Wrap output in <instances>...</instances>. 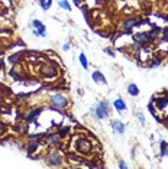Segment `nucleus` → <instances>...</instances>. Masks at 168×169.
I'll use <instances>...</instances> for the list:
<instances>
[{"mask_svg": "<svg viewBox=\"0 0 168 169\" xmlns=\"http://www.w3.org/2000/svg\"><path fill=\"white\" fill-rule=\"evenodd\" d=\"M68 157H70V160H74V162H81V157H78V156H75V155H68Z\"/></svg>", "mask_w": 168, "mask_h": 169, "instance_id": "c85d7f7f", "label": "nucleus"}, {"mask_svg": "<svg viewBox=\"0 0 168 169\" xmlns=\"http://www.w3.org/2000/svg\"><path fill=\"white\" fill-rule=\"evenodd\" d=\"M38 146H39V139H31V143L28 146V155L31 156L33 152L38 150Z\"/></svg>", "mask_w": 168, "mask_h": 169, "instance_id": "f8f14e48", "label": "nucleus"}, {"mask_svg": "<svg viewBox=\"0 0 168 169\" xmlns=\"http://www.w3.org/2000/svg\"><path fill=\"white\" fill-rule=\"evenodd\" d=\"M6 132V124L3 121H0V134H3Z\"/></svg>", "mask_w": 168, "mask_h": 169, "instance_id": "c756f323", "label": "nucleus"}, {"mask_svg": "<svg viewBox=\"0 0 168 169\" xmlns=\"http://www.w3.org/2000/svg\"><path fill=\"white\" fill-rule=\"evenodd\" d=\"M107 116H109V104L107 101H100V104L96 107V117L104 120Z\"/></svg>", "mask_w": 168, "mask_h": 169, "instance_id": "0eeeda50", "label": "nucleus"}, {"mask_svg": "<svg viewBox=\"0 0 168 169\" xmlns=\"http://www.w3.org/2000/svg\"><path fill=\"white\" fill-rule=\"evenodd\" d=\"M132 38H133L135 42H139L142 46H145L146 43H149V42L154 41V36H152L149 32H138V33H135Z\"/></svg>", "mask_w": 168, "mask_h": 169, "instance_id": "20e7f679", "label": "nucleus"}, {"mask_svg": "<svg viewBox=\"0 0 168 169\" xmlns=\"http://www.w3.org/2000/svg\"><path fill=\"white\" fill-rule=\"evenodd\" d=\"M46 2H49V3H51V5H52V0H46Z\"/></svg>", "mask_w": 168, "mask_h": 169, "instance_id": "c9c22d12", "label": "nucleus"}, {"mask_svg": "<svg viewBox=\"0 0 168 169\" xmlns=\"http://www.w3.org/2000/svg\"><path fill=\"white\" fill-rule=\"evenodd\" d=\"M75 150L81 155H89L93 150V143L89 139H78L75 142Z\"/></svg>", "mask_w": 168, "mask_h": 169, "instance_id": "7ed1b4c3", "label": "nucleus"}, {"mask_svg": "<svg viewBox=\"0 0 168 169\" xmlns=\"http://www.w3.org/2000/svg\"><path fill=\"white\" fill-rule=\"evenodd\" d=\"M128 93H129V96H132V97H136V96H139V88H138V86L136 84H129L128 86Z\"/></svg>", "mask_w": 168, "mask_h": 169, "instance_id": "2eb2a0df", "label": "nucleus"}, {"mask_svg": "<svg viewBox=\"0 0 168 169\" xmlns=\"http://www.w3.org/2000/svg\"><path fill=\"white\" fill-rule=\"evenodd\" d=\"M142 23H143L142 20H138V19H133V18L125 19V20H123V25H122V26H123V33L129 35L135 26H139V25H142Z\"/></svg>", "mask_w": 168, "mask_h": 169, "instance_id": "39448f33", "label": "nucleus"}, {"mask_svg": "<svg viewBox=\"0 0 168 169\" xmlns=\"http://www.w3.org/2000/svg\"><path fill=\"white\" fill-rule=\"evenodd\" d=\"M78 59H80V64H81V67H83L84 69L89 68V61H87V56H86V55H84V54H80V55H78Z\"/></svg>", "mask_w": 168, "mask_h": 169, "instance_id": "f3484780", "label": "nucleus"}, {"mask_svg": "<svg viewBox=\"0 0 168 169\" xmlns=\"http://www.w3.org/2000/svg\"><path fill=\"white\" fill-rule=\"evenodd\" d=\"M39 75L45 79H51L58 75V69H57V67H54L51 64H42L39 67Z\"/></svg>", "mask_w": 168, "mask_h": 169, "instance_id": "f257e3e1", "label": "nucleus"}, {"mask_svg": "<svg viewBox=\"0 0 168 169\" xmlns=\"http://www.w3.org/2000/svg\"><path fill=\"white\" fill-rule=\"evenodd\" d=\"M39 2V5H41V7L44 9V10H48L49 7H51V3L49 2H45V0H38Z\"/></svg>", "mask_w": 168, "mask_h": 169, "instance_id": "5701e85b", "label": "nucleus"}, {"mask_svg": "<svg viewBox=\"0 0 168 169\" xmlns=\"http://www.w3.org/2000/svg\"><path fill=\"white\" fill-rule=\"evenodd\" d=\"M151 100H152V103H155V104H156V107H158L159 110H164V109L168 106V97H159V98L152 97Z\"/></svg>", "mask_w": 168, "mask_h": 169, "instance_id": "1a4fd4ad", "label": "nucleus"}, {"mask_svg": "<svg viewBox=\"0 0 168 169\" xmlns=\"http://www.w3.org/2000/svg\"><path fill=\"white\" fill-rule=\"evenodd\" d=\"M3 65H5V59H3V58H0V69L3 68Z\"/></svg>", "mask_w": 168, "mask_h": 169, "instance_id": "72a5a7b5", "label": "nucleus"}, {"mask_svg": "<svg viewBox=\"0 0 168 169\" xmlns=\"http://www.w3.org/2000/svg\"><path fill=\"white\" fill-rule=\"evenodd\" d=\"M161 59H152L151 62H149V68H158L159 65H161Z\"/></svg>", "mask_w": 168, "mask_h": 169, "instance_id": "4be33fe9", "label": "nucleus"}, {"mask_svg": "<svg viewBox=\"0 0 168 169\" xmlns=\"http://www.w3.org/2000/svg\"><path fill=\"white\" fill-rule=\"evenodd\" d=\"M130 48H132L135 52H139V51H142V48H143V46H142L139 42H133V43L130 45Z\"/></svg>", "mask_w": 168, "mask_h": 169, "instance_id": "412c9836", "label": "nucleus"}, {"mask_svg": "<svg viewBox=\"0 0 168 169\" xmlns=\"http://www.w3.org/2000/svg\"><path fill=\"white\" fill-rule=\"evenodd\" d=\"M9 75H10V77H12L13 79H20V75H19V74H18L16 71H15V68H12V69H10Z\"/></svg>", "mask_w": 168, "mask_h": 169, "instance_id": "b1692460", "label": "nucleus"}, {"mask_svg": "<svg viewBox=\"0 0 168 169\" xmlns=\"http://www.w3.org/2000/svg\"><path fill=\"white\" fill-rule=\"evenodd\" d=\"M93 79L96 82H100V84H107V79L104 78V75L100 72V71H94L93 72Z\"/></svg>", "mask_w": 168, "mask_h": 169, "instance_id": "4468645a", "label": "nucleus"}, {"mask_svg": "<svg viewBox=\"0 0 168 169\" xmlns=\"http://www.w3.org/2000/svg\"><path fill=\"white\" fill-rule=\"evenodd\" d=\"M113 107H115L117 111H125V110H126V104H125L123 98H120V97L113 101Z\"/></svg>", "mask_w": 168, "mask_h": 169, "instance_id": "ddd939ff", "label": "nucleus"}, {"mask_svg": "<svg viewBox=\"0 0 168 169\" xmlns=\"http://www.w3.org/2000/svg\"><path fill=\"white\" fill-rule=\"evenodd\" d=\"M136 116H138V120L141 121V124H145V116H143L142 113H138Z\"/></svg>", "mask_w": 168, "mask_h": 169, "instance_id": "cd10ccee", "label": "nucleus"}, {"mask_svg": "<svg viewBox=\"0 0 168 169\" xmlns=\"http://www.w3.org/2000/svg\"><path fill=\"white\" fill-rule=\"evenodd\" d=\"M46 162H48V165H51V166H61V165H62V156H61L59 152L52 150V152L48 153Z\"/></svg>", "mask_w": 168, "mask_h": 169, "instance_id": "423d86ee", "label": "nucleus"}, {"mask_svg": "<svg viewBox=\"0 0 168 169\" xmlns=\"http://www.w3.org/2000/svg\"><path fill=\"white\" fill-rule=\"evenodd\" d=\"M104 52H106L107 55H110V56H115V52H113L110 48H104Z\"/></svg>", "mask_w": 168, "mask_h": 169, "instance_id": "7c9ffc66", "label": "nucleus"}, {"mask_svg": "<svg viewBox=\"0 0 168 169\" xmlns=\"http://www.w3.org/2000/svg\"><path fill=\"white\" fill-rule=\"evenodd\" d=\"M112 129H113V132L115 133H119V134H123L125 133V124L122 123V121H119V120H113L112 121Z\"/></svg>", "mask_w": 168, "mask_h": 169, "instance_id": "9d476101", "label": "nucleus"}, {"mask_svg": "<svg viewBox=\"0 0 168 169\" xmlns=\"http://www.w3.org/2000/svg\"><path fill=\"white\" fill-rule=\"evenodd\" d=\"M22 55H23V52H16V54H13V55H10V56H9V62H10L12 65H15V64H18Z\"/></svg>", "mask_w": 168, "mask_h": 169, "instance_id": "dca6fc26", "label": "nucleus"}, {"mask_svg": "<svg viewBox=\"0 0 168 169\" xmlns=\"http://www.w3.org/2000/svg\"><path fill=\"white\" fill-rule=\"evenodd\" d=\"M72 2H74L75 5H80V2H81V0H72Z\"/></svg>", "mask_w": 168, "mask_h": 169, "instance_id": "f704fd0d", "label": "nucleus"}, {"mask_svg": "<svg viewBox=\"0 0 168 169\" xmlns=\"http://www.w3.org/2000/svg\"><path fill=\"white\" fill-rule=\"evenodd\" d=\"M58 6L61 7V9H65V10H71V5L67 2V0H59V2H58Z\"/></svg>", "mask_w": 168, "mask_h": 169, "instance_id": "6ab92c4d", "label": "nucleus"}, {"mask_svg": "<svg viewBox=\"0 0 168 169\" xmlns=\"http://www.w3.org/2000/svg\"><path fill=\"white\" fill-rule=\"evenodd\" d=\"M81 12H83V15H84V16H86L87 22H90V16H89V12H87V9H86V7H84V6L81 7Z\"/></svg>", "mask_w": 168, "mask_h": 169, "instance_id": "bb28decb", "label": "nucleus"}, {"mask_svg": "<svg viewBox=\"0 0 168 169\" xmlns=\"http://www.w3.org/2000/svg\"><path fill=\"white\" fill-rule=\"evenodd\" d=\"M32 25H33V28H35V29H38V28H41V26H44V23H42L41 20H38V19H35V20L32 22Z\"/></svg>", "mask_w": 168, "mask_h": 169, "instance_id": "a878e982", "label": "nucleus"}, {"mask_svg": "<svg viewBox=\"0 0 168 169\" xmlns=\"http://www.w3.org/2000/svg\"><path fill=\"white\" fill-rule=\"evenodd\" d=\"M45 139H46V143H48V145H58V143H59V140H61L59 134H54V133L46 134V136H45Z\"/></svg>", "mask_w": 168, "mask_h": 169, "instance_id": "9b49d317", "label": "nucleus"}, {"mask_svg": "<svg viewBox=\"0 0 168 169\" xmlns=\"http://www.w3.org/2000/svg\"><path fill=\"white\" fill-rule=\"evenodd\" d=\"M62 49H64L65 52H67V51H70V45H68V43H65V45L62 46Z\"/></svg>", "mask_w": 168, "mask_h": 169, "instance_id": "473e14b6", "label": "nucleus"}, {"mask_svg": "<svg viewBox=\"0 0 168 169\" xmlns=\"http://www.w3.org/2000/svg\"><path fill=\"white\" fill-rule=\"evenodd\" d=\"M119 168H122V169L128 168V165L125 163V160H123V159H120V160H119Z\"/></svg>", "mask_w": 168, "mask_h": 169, "instance_id": "2f4dec72", "label": "nucleus"}, {"mask_svg": "<svg viewBox=\"0 0 168 169\" xmlns=\"http://www.w3.org/2000/svg\"><path fill=\"white\" fill-rule=\"evenodd\" d=\"M162 42H168V28L162 29Z\"/></svg>", "mask_w": 168, "mask_h": 169, "instance_id": "393cba45", "label": "nucleus"}, {"mask_svg": "<svg viewBox=\"0 0 168 169\" xmlns=\"http://www.w3.org/2000/svg\"><path fill=\"white\" fill-rule=\"evenodd\" d=\"M42 111H44V109H42V107H39V109H33V110H31V111L25 116V120H26L28 123H31V121H33V120H35V119H36Z\"/></svg>", "mask_w": 168, "mask_h": 169, "instance_id": "6e6552de", "label": "nucleus"}, {"mask_svg": "<svg viewBox=\"0 0 168 169\" xmlns=\"http://www.w3.org/2000/svg\"><path fill=\"white\" fill-rule=\"evenodd\" d=\"M49 104L54 109H57V110L61 111V110H64V109L68 107V100L62 94H54V96L49 97Z\"/></svg>", "mask_w": 168, "mask_h": 169, "instance_id": "f03ea898", "label": "nucleus"}, {"mask_svg": "<svg viewBox=\"0 0 168 169\" xmlns=\"http://www.w3.org/2000/svg\"><path fill=\"white\" fill-rule=\"evenodd\" d=\"M70 132V127L68 126H65V127H59V130H58V134H59V137H64V136H67V133Z\"/></svg>", "mask_w": 168, "mask_h": 169, "instance_id": "aec40b11", "label": "nucleus"}, {"mask_svg": "<svg viewBox=\"0 0 168 169\" xmlns=\"http://www.w3.org/2000/svg\"><path fill=\"white\" fill-rule=\"evenodd\" d=\"M159 146H161V156H168V143L165 140H161Z\"/></svg>", "mask_w": 168, "mask_h": 169, "instance_id": "a211bd4d", "label": "nucleus"}]
</instances>
